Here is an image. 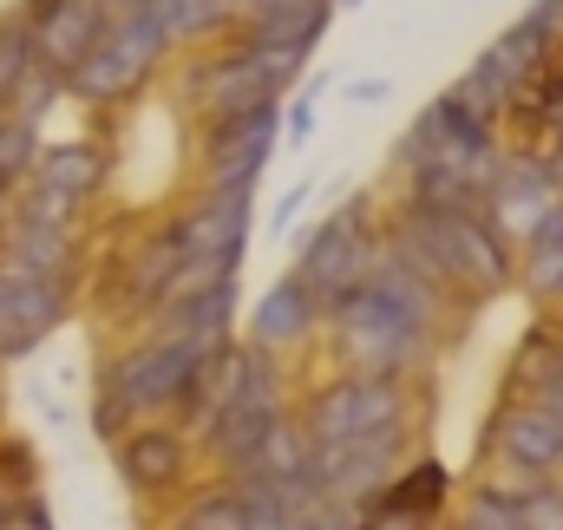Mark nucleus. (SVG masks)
<instances>
[{
    "mask_svg": "<svg viewBox=\"0 0 563 530\" xmlns=\"http://www.w3.org/2000/svg\"><path fill=\"white\" fill-rule=\"evenodd\" d=\"M203 354H210V341H190V334H164L139 354H125L106 374V406H119L125 419H151L164 406H184V394L203 374Z\"/></svg>",
    "mask_w": 563,
    "mask_h": 530,
    "instance_id": "nucleus-1",
    "label": "nucleus"
},
{
    "mask_svg": "<svg viewBox=\"0 0 563 530\" xmlns=\"http://www.w3.org/2000/svg\"><path fill=\"white\" fill-rule=\"evenodd\" d=\"M170 40L132 13V20H106V33L92 40V53L59 79L73 99H92V106H106V99H125V92H139L144 79H151V66H157V53H164Z\"/></svg>",
    "mask_w": 563,
    "mask_h": 530,
    "instance_id": "nucleus-2",
    "label": "nucleus"
},
{
    "mask_svg": "<svg viewBox=\"0 0 563 530\" xmlns=\"http://www.w3.org/2000/svg\"><path fill=\"white\" fill-rule=\"evenodd\" d=\"M407 459V426H374V432H354V439H334V445H314L308 459V478L321 498H341V505H361L374 498Z\"/></svg>",
    "mask_w": 563,
    "mask_h": 530,
    "instance_id": "nucleus-3",
    "label": "nucleus"
},
{
    "mask_svg": "<svg viewBox=\"0 0 563 530\" xmlns=\"http://www.w3.org/2000/svg\"><path fill=\"white\" fill-rule=\"evenodd\" d=\"M400 406H407L400 374H347V380H334V387L314 394V406L301 412V426H308L314 445H334V439H354V432L394 426Z\"/></svg>",
    "mask_w": 563,
    "mask_h": 530,
    "instance_id": "nucleus-4",
    "label": "nucleus"
},
{
    "mask_svg": "<svg viewBox=\"0 0 563 530\" xmlns=\"http://www.w3.org/2000/svg\"><path fill=\"white\" fill-rule=\"evenodd\" d=\"M13 20L26 26L33 59H40L46 73H59V79H66V73L92 53V40L106 33V7H99V0H26Z\"/></svg>",
    "mask_w": 563,
    "mask_h": 530,
    "instance_id": "nucleus-5",
    "label": "nucleus"
},
{
    "mask_svg": "<svg viewBox=\"0 0 563 530\" xmlns=\"http://www.w3.org/2000/svg\"><path fill=\"white\" fill-rule=\"evenodd\" d=\"M217 132H210V184H256V170L269 164V151H276L282 137V106L276 99H263V106H250V112H230V119H210Z\"/></svg>",
    "mask_w": 563,
    "mask_h": 530,
    "instance_id": "nucleus-6",
    "label": "nucleus"
},
{
    "mask_svg": "<svg viewBox=\"0 0 563 530\" xmlns=\"http://www.w3.org/2000/svg\"><path fill=\"white\" fill-rule=\"evenodd\" d=\"M367 250H374V236H367V203H347L341 217H328L321 230L301 236V263H295V275H301L314 295H328V288H341L347 275H361Z\"/></svg>",
    "mask_w": 563,
    "mask_h": 530,
    "instance_id": "nucleus-7",
    "label": "nucleus"
},
{
    "mask_svg": "<svg viewBox=\"0 0 563 530\" xmlns=\"http://www.w3.org/2000/svg\"><path fill=\"white\" fill-rule=\"evenodd\" d=\"M282 86L263 73V59L250 53V46H236L230 59H217V66H203L197 79H190V99L210 112V119H230V112H250V106H263V99H276Z\"/></svg>",
    "mask_w": 563,
    "mask_h": 530,
    "instance_id": "nucleus-8",
    "label": "nucleus"
},
{
    "mask_svg": "<svg viewBox=\"0 0 563 530\" xmlns=\"http://www.w3.org/2000/svg\"><path fill=\"white\" fill-rule=\"evenodd\" d=\"M492 445H498V459H505L511 472H531V478H551L563 465V426L538 406V399H531V406H511V412L498 419Z\"/></svg>",
    "mask_w": 563,
    "mask_h": 530,
    "instance_id": "nucleus-9",
    "label": "nucleus"
},
{
    "mask_svg": "<svg viewBox=\"0 0 563 530\" xmlns=\"http://www.w3.org/2000/svg\"><path fill=\"white\" fill-rule=\"evenodd\" d=\"M184 465H190V452H184V432H170V426H139V432L125 439V452H119L125 485H132V492H144V498L177 492Z\"/></svg>",
    "mask_w": 563,
    "mask_h": 530,
    "instance_id": "nucleus-10",
    "label": "nucleus"
},
{
    "mask_svg": "<svg viewBox=\"0 0 563 530\" xmlns=\"http://www.w3.org/2000/svg\"><path fill=\"white\" fill-rule=\"evenodd\" d=\"M314 321H321V295H314V288H308V281L288 268L276 288L256 301V314H250V334H256V347H276V341H282V347H295V341H301Z\"/></svg>",
    "mask_w": 563,
    "mask_h": 530,
    "instance_id": "nucleus-11",
    "label": "nucleus"
},
{
    "mask_svg": "<svg viewBox=\"0 0 563 530\" xmlns=\"http://www.w3.org/2000/svg\"><path fill=\"white\" fill-rule=\"evenodd\" d=\"M33 184H53V190H66L73 203H86V197L106 184V151H99L92 137L46 144V151H33Z\"/></svg>",
    "mask_w": 563,
    "mask_h": 530,
    "instance_id": "nucleus-12",
    "label": "nucleus"
},
{
    "mask_svg": "<svg viewBox=\"0 0 563 530\" xmlns=\"http://www.w3.org/2000/svg\"><path fill=\"white\" fill-rule=\"evenodd\" d=\"M0 263L20 268V275H66L73 268V223H33V217H20L13 236H7V250H0Z\"/></svg>",
    "mask_w": 563,
    "mask_h": 530,
    "instance_id": "nucleus-13",
    "label": "nucleus"
},
{
    "mask_svg": "<svg viewBox=\"0 0 563 530\" xmlns=\"http://www.w3.org/2000/svg\"><path fill=\"white\" fill-rule=\"evenodd\" d=\"M518 79H525V73H518V66H511V59H505L498 46H485V53L472 59V73H465V79H459L452 92H459V99H465L472 112H485V119H498V112L511 106V92H518Z\"/></svg>",
    "mask_w": 563,
    "mask_h": 530,
    "instance_id": "nucleus-14",
    "label": "nucleus"
},
{
    "mask_svg": "<svg viewBox=\"0 0 563 530\" xmlns=\"http://www.w3.org/2000/svg\"><path fill=\"white\" fill-rule=\"evenodd\" d=\"M177 281V223L170 230H157L151 243L132 250V275H125V295H132V308H151V301H164V288Z\"/></svg>",
    "mask_w": 563,
    "mask_h": 530,
    "instance_id": "nucleus-15",
    "label": "nucleus"
},
{
    "mask_svg": "<svg viewBox=\"0 0 563 530\" xmlns=\"http://www.w3.org/2000/svg\"><path fill=\"white\" fill-rule=\"evenodd\" d=\"M230 7H236V0H151V7H144V20H151L164 40H190V33L223 26V20H230Z\"/></svg>",
    "mask_w": 563,
    "mask_h": 530,
    "instance_id": "nucleus-16",
    "label": "nucleus"
},
{
    "mask_svg": "<svg viewBox=\"0 0 563 530\" xmlns=\"http://www.w3.org/2000/svg\"><path fill=\"white\" fill-rule=\"evenodd\" d=\"M558 374H563V341H558V334H531V341L518 347V367H511V380L538 394V387H551Z\"/></svg>",
    "mask_w": 563,
    "mask_h": 530,
    "instance_id": "nucleus-17",
    "label": "nucleus"
},
{
    "mask_svg": "<svg viewBox=\"0 0 563 530\" xmlns=\"http://www.w3.org/2000/svg\"><path fill=\"white\" fill-rule=\"evenodd\" d=\"M492 46H498V53H505V59H511L518 73H531L538 59H551V33L538 26V13H525V20H511V26H505V33H498Z\"/></svg>",
    "mask_w": 563,
    "mask_h": 530,
    "instance_id": "nucleus-18",
    "label": "nucleus"
},
{
    "mask_svg": "<svg viewBox=\"0 0 563 530\" xmlns=\"http://www.w3.org/2000/svg\"><path fill=\"white\" fill-rule=\"evenodd\" d=\"M518 530H563V492L551 478H538L531 492H518Z\"/></svg>",
    "mask_w": 563,
    "mask_h": 530,
    "instance_id": "nucleus-19",
    "label": "nucleus"
},
{
    "mask_svg": "<svg viewBox=\"0 0 563 530\" xmlns=\"http://www.w3.org/2000/svg\"><path fill=\"white\" fill-rule=\"evenodd\" d=\"M184 530H250V511H243L236 492H217V498H203V505L184 518Z\"/></svg>",
    "mask_w": 563,
    "mask_h": 530,
    "instance_id": "nucleus-20",
    "label": "nucleus"
},
{
    "mask_svg": "<svg viewBox=\"0 0 563 530\" xmlns=\"http://www.w3.org/2000/svg\"><path fill=\"white\" fill-rule=\"evenodd\" d=\"M33 66V40H26V26L20 20H0V99L13 92V79Z\"/></svg>",
    "mask_w": 563,
    "mask_h": 530,
    "instance_id": "nucleus-21",
    "label": "nucleus"
},
{
    "mask_svg": "<svg viewBox=\"0 0 563 530\" xmlns=\"http://www.w3.org/2000/svg\"><path fill=\"white\" fill-rule=\"evenodd\" d=\"M459 530H518V511H511V498H498V492H478Z\"/></svg>",
    "mask_w": 563,
    "mask_h": 530,
    "instance_id": "nucleus-22",
    "label": "nucleus"
},
{
    "mask_svg": "<svg viewBox=\"0 0 563 530\" xmlns=\"http://www.w3.org/2000/svg\"><path fill=\"white\" fill-rule=\"evenodd\" d=\"M308 132H314V92L288 112V144H282V151H301V144H308Z\"/></svg>",
    "mask_w": 563,
    "mask_h": 530,
    "instance_id": "nucleus-23",
    "label": "nucleus"
},
{
    "mask_svg": "<svg viewBox=\"0 0 563 530\" xmlns=\"http://www.w3.org/2000/svg\"><path fill=\"white\" fill-rule=\"evenodd\" d=\"M387 92H394V79H354V86H347V99H354V106H380Z\"/></svg>",
    "mask_w": 563,
    "mask_h": 530,
    "instance_id": "nucleus-24",
    "label": "nucleus"
},
{
    "mask_svg": "<svg viewBox=\"0 0 563 530\" xmlns=\"http://www.w3.org/2000/svg\"><path fill=\"white\" fill-rule=\"evenodd\" d=\"M301 197H308V184H295V190H282V197H276V210H269V223H276V230H282V223H295Z\"/></svg>",
    "mask_w": 563,
    "mask_h": 530,
    "instance_id": "nucleus-25",
    "label": "nucleus"
},
{
    "mask_svg": "<svg viewBox=\"0 0 563 530\" xmlns=\"http://www.w3.org/2000/svg\"><path fill=\"white\" fill-rule=\"evenodd\" d=\"M538 406H544V412H551V419L563 426V374L551 380V387H538Z\"/></svg>",
    "mask_w": 563,
    "mask_h": 530,
    "instance_id": "nucleus-26",
    "label": "nucleus"
},
{
    "mask_svg": "<svg viewBox=\"0 0 563 530\" xmlns=\"http://www.w3.org/2000/svg\"><path fill=\"white\" fill-rule=\"evenodd\" d=\"M99 7H106V20H132V13L151 7V0H99Z\"/></svg>",
    "mask_w": 563,
    "mask_h": 530,
    "instance_id": "nucleus-27",
    "label": "nucleus"
}]
</instances>
